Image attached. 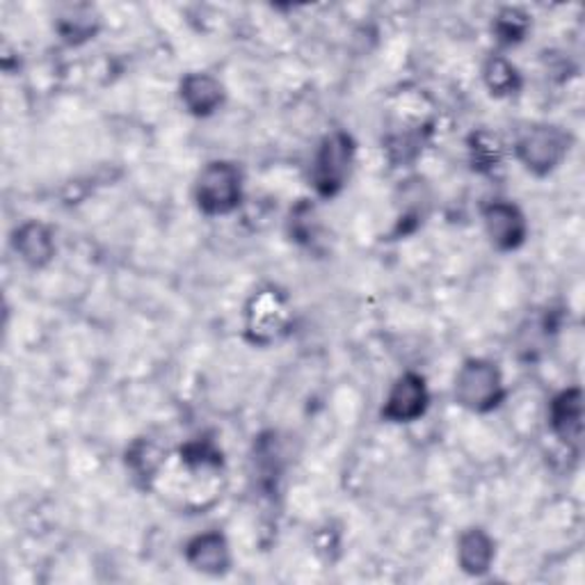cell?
Listing matches in <instances>:
<instances>
[{"label":"cell","mask_w":585,"mask_h":585,"mask_svg":"<svg viewBox=\"0 0 585 585\" xmlns=\"http://www.w3.org/2000/svg\"><path fill=\"white\" fill-rule=\"evenodd\" d=\"M242 197V176L234 163H209L195 184L197 207L207 215L232 213Z\"/></svg>","instance_id":"cell-1"},{"label":"cell","mask_w":585,"mask_h":585,"mask_svg":"<svg viewBox=\"0 0 585 585\" xmlns=\"http://www.w3.org/2000/svg\"><path fill=\"white\" fill-rule=\"evenodd\" d=\"M456 400L464 410L489 412L503 400L499 369L485 359H469L456 377Z\"/></svg>","instance_id":"cell-2"},{"label":"cell","mask_w":585,"mask_h":585,"mask_svg":"<svg viewBox=\"0 0 585 585\" xmlns=\"http://www.w3.org/2000/svg\"><path fill=\"white\" fill-rule=\"evenodd\" d=\"M572 138L558 126L528 128L516 142V159L537 176L553 172L570 151Z\"/></svg>","instance_id":"cell-3"},{"label":"cell","mask_w":585,"mask_h":585,"mask_svg":"<svg viewBox=\"0 0 585 585\" xmlns=\"http://www.w3.org/2000/svg\"><path fill=\"white\" fill-rule=\"evenodd\" d=\"M352 155H354V145L350 135L339 130V133H332L329 138H325V142L321 145L316 153V161H313V167H311V182H313V188L319 190V195L334 197L346 186L350 167H352Z\"/></svg>","instance_id":"cell-4"},{"label":"cell","mask_w":585,"mask_h":585,"mask_svg":"<svg viewBox=\"0 0 585 585\" xmlns=\"http://www.w3.org/2000/svg\"><path fill=\"white\" fill-rule=\"evenodd\" d=\"M427 387L425 379L416 373H404L391 387L382 416L391 423H412L427 410Z\"/></svg>","instance_id":"cell-5"},{"label":"cell","mask_w":585,"mask_h":585,"mask_svg":"<svg viewBox=\"0 0 585 585\" xmlns=\"http://www.w3.org/2000/svg\"><path fill=\"white\" fill-rule=\"evenodd\" d=\"M485 229L499 250H516L526 240V217L508 201H494L485 209Z\"/></svg>","instance_id":"cell-6"},{"label":"cell","mask_w":585,"mask_h":585,"mask_svg":"<svg viewBox=\"0 0 585 585\" xmlns=\"http://www.w3.org/2000/svg\"><path fill=\"white\" fill-rule=\"evenodd\" d=\"M551 427L560 441L578 448L583 437V394L581 389H568L553 398L549 410Z\"/></svg>","instance_id":"cell-7"},{"label":"cell","mask_w":585,"mask_h":585,"mask_svg":"<svg viewBox=\"0 0 585 585\" xmlns=\"http://www.w3.org/2000/svg\"><path fill=\"white\" fill-rule=\"evenodd\" d=\"M186 558L190 565L204 574H224L232 565L229 545L220 533L197 535L186 549Z\"/></svg>","instance_id":"cell-8"},{"label":"cell","mask_w":585,"mask_h":585,"mask_svg":"<svg viewBox=\"0 0 585 585\" xmlns=\"http://www.w3.org/2000/svg\"><path fill=\"white\" fill-rule=\"evenodd\" d=\"M14 250L33 267L47 265L55 257L53 232L41 222L21 224L14 234Z\"/></svg>","instance_id":"cell-9"},{"label":"cell","mask_w":585,"mask_h":585,"mask_svg":"<svg viewBox=\"0 0 585 585\" xmlns=\"http://www.w3.org/2000/svg\"><path fill=\"white\" fill-rule=\"evenodd\" d=\"M224 89L209 74H190L182 83V101L197 117H209L222 105Z\"/></svg>","instance_id":"cell-10"},{"label":"cell","mask_w":585,"mask_h":585,"mask_svg":"<svg viewBox=\"0 0 585 585\" xmlns=\"http://www.w3.org/2000/svg\"><path fill=\"white\" fill-rule=\"evenodd\" d=\"M460 568L471 576H483L489 572L494 560V543L483 528H469L460 535L458 543Z\"/></svg>","instance_id":"cell-11"},{"label":"cell","mask_w":585,"mask_h":585,"mask_svg":"<svg viewBox=\"0 0 585 585\" xmlns=\"http://www.w3.org/2000/svg\"><path fill=\"white\" fill-rule=\"evenodd\" d=\"M485 83L491 89V95L497 97L514 95L522 85L520 74H516L514 66L506 58H491L485 64Z\"/></svg>","instance_id":"cell-12"},{"label":"cell","mask_w":585,"mask_h":585,"mask_svg":"<svg viewBox=\"0 0 585 585\" xmlns=\"http://www.w3.org/2000/svg\"><path fill=\"white\" fill-rule=\"evenodd\" d=\"M128 464L138 476H153L155 471H159L161 462H163V453L161 448L151 444V441H138L133 444V448L128 451Z\"/></svg>","instance_id":"cell-13"},{"label":"cell","mask_w":585,"mask_h":585,"mask_svg":"<svg viewBox=\"0 0 585 585\" xmlns=\"http://www.w3.org/2000/svg\"><path fill=\"white\" fill-rule=\"evenodd\" d=\"M501 142L494 135L481 130L471 138V159L478 170H491L501 163Z\"/></svg>","instance_id":"cell-14"},{"label":"cell","mask_w":585,"mask_h":585,"mask_svg":"<svg viewBox=\"0 0 585 585\" xmlns=\"http://www.w3.org/2000/svg\"><path fill=\"white\" fill-rule=\"evenodd\" d=\"M528 30V18L516 12V10H506L499 18H497V35L503 43H514L520 41Z\"/></svg>","instance_id":"cell-15"},{"label":"cell","mask_w":585,"mask_h":585,"mask_svg":"<svg viewBox=\"0 0 585 585\" xmlns=\"http://www.w3.org/2000/svg\"><path fill=\"white\" fill-rule=\"evenodd\" d=\"M184 460L192 466H204L209 462L217 464L220 462V453L209 441H192L184 448Z\"/></svg>","instance_id":"cell-16"}]
</instances>
